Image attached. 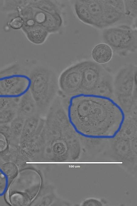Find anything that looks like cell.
Returning a JSON list of instances; mask_svg holds the SVG:
<instances>
[{
    "mask_svg": "<svg viewBox=\"0 0 137 206\" xmlns=\"http://www.w3.org/2000/svg\"><path fill=\"white\" fill-rule=\"evenodd\" d=\"M7 143L4 136L0 133V153L4 151L7 149Z\"/></svg>",
    "mask_w": 137,
    "mask_h": 206,
    "instance_id": "cell-15",
    "label": "cell"
},
{
    "mask_svg": "<svg viewBox=\"0 0 137 206\" xmlns=\"http://www.w3.org/2000/svg\"><path fill=\"white\" fill-rule=\"evenodd\" d=\"M112 83L111 76L104 72L94 93L110 97L113 91Z\"/></svg>",
    "mask_w": 137,
    "mask_h": 206,
    "instance_id": "cell-10",
    "label": "cell"
},
{
    "mask_svg": "<svg viewBox=\"0 0 137 206\" xmlns=\"http://www.w3.org/2000/svg\"><path fill=\"white\" fill-rule=\"evenodd\" d=\"M136 68L129 65L121 69L117 74L114 87L119 101L132 100V94L136 85Z\"/></svg>",
    "mask_w": 137,
    "mask_h": 206,
    "instance_id": "cell-5",
    "label": "cell"
},
{
    "mask_svg": "<svg viewBox=\"0 0 137 206\" xmlns=\"http://www.w3.org/2000/svg\"><path fill=\"white\" fill-rule=\"evenodd\" d=\"M29 76V91L36 103L40 115L43 117L46 115L57 96L58 78L53 71L41 67L33 70Z\"/></svg>",
    "mask_w": 137,
    "mask_h": 206,
    "instance_id": "cell-2",
    "label": "cell"
},
{
    "mask_svg": "<svg viewBox=\"0 0 137 206\" xmlns=\"http://www.w3.org/2000/svg\"><path fill=\"white\" fill-rule=\"evenodd\" d=\"M125 12L129 14L136 16L137 15V0H125L124 1Z\"/></svg>",
    "mask_w": 137,
    "mask_h": 206,
    "instance_id": "cell-13",
    "label": "cell"
},
{
    "mask_svg": "<svg viewBox=\"0 0 137 206\" xmlns=\"http://www.w3.org/2000/svg\"><path fill=\"white\" fill-rule=\"evenodd\" d=\"M9 200L10 204L13 206H26L30 202L29 196L27 194L18 192L9 193Z\"/></svg>",
    "mask_w": 137,
    "mask_h": 206,
    "instance_id": "cell-11",
    "label": "cell"
},
{
    "mask_svg": "<svg viewBox=\"0 0 137 206\" xmlns=\"http://www.w3.org/2000/svg\"><path fill=\"white\" fill-rule=\"evenodd\" d=\"M21 98L20 109L21 113L26 115H31L32 116H40L36 103L29 90Z\"/></svg>",
    "mask_w": 137,
    "mask_h": 206,
    "instance_id": "cell-9",
    "label": "cell"
},
{
    "mask_svg": "<svg viewBox=\"0 0 137 206\" xmlns=\"http://www.w3.org/2000/svg\"><path fill=\"white\" fill-rule=\"evenodd\" d=\"M84 61L66 69L60 74L58 79L59 88L64 94L70 96L80 93Z\"/></svg>",
    "mask_w": 137,
    "mask_h": 206,
    "instance_id": "cell-6",
    "label": "cell"
},
{
    "mask_svg": "<svg viewBox=\"0 0 137 206\" xmlns=\"http://www.w3.org/2000/svg\"><path fill=\"white\" fill-rule=\"evenodd\" d=\"M90 16L91 25L102 28L120 20L125 13L123 0H81Z\"/></svg>",
    "mask_w": 137,
    "mask_h": 206,
    "instance_id": "cell-3",
    "label": "cell"
},
{
    "mask_svg": "<svg viewBox=\"0 0 137 206\" xmlns=\"http://www.w3.org/2000/svg\"><path fill=\"white\" fill-rule=\"evenodd\" d=\"M102 36L105 44L116 51L133 52L137 48V31L128 26L105 29Z\"/></svg>",
    "mask_w": 137,
    "mask_h": 206,
    "instance_id": "cell-4",
    "label": "cell"
},
{
    "mask_svg": "<svg viewBox=\"0 0 137 206\" xmlns=\"http://www.w3.org/2000/svg\"><path fill=\"white\" fill-rule=\"evenodd\" d=\"M83 205L88 206H101V203L99 201L93 199L87 200L83 203Z\"/></svg>",
    "mask_w": 137,
    "mask_h": 206,
    "instance_id": "cell-16",
    "label": "cell"
},
{
    "mask_svg": "<svg viewBox=\"0 0 137 206\" xmlns=\"http://www.w3.org/2000/svg\"><path fill=\"white\" fill-rule=\"evenodd\" d=\"M66 110L68 122L76 133L88 139L114 138L125 119V111L111 97L94 93L70 96Z\"/></svg>",
    "mask_w": 137,
    "mask_h": 206,
    "instance_id": "cell-1",
    "label": "cell"
},
{
    "mask_svg": "<svg viewBox=\"0 0 137 206\" xmlns=\"http://www.w3.org/2000/svg\"><path fill=\"white\" fill-rule=\"evenodd\" d=\"M5 186V179L4 176L0 172V194L4 191Z\"/></svg>",
    "mask_w": 137,
    "mask_h": 206,
    "instance_id": "cell-17",
    "label": "cell"
},
{
    "mask_svg": "<svg viewBox=\"0 0 137 206\" xmlns=\"http://www.w3.org/2000/svg\"><path fill=\"white\" fill-rule=\"evenodd\" d=\"M2 170L8 178L12 179L17 175V168L14 164L8 162L3 164L2 167Z\"/></svg>",
    "mask_w": 137,
    "mask_h": 206,
    "instance_id": "cell-12",
    "label": "cell"
},
{
    "mask_svg": "<svg viewBox=\"0 0 137 206\" xmlns=\"http://www.w3.org/2000/svg\"><path fill=\"white\" fill-rule=\"evenodd\" d=\"M23 24V21L20 17H17L13 19L10 23V26L12 28L18 29L20 28Z\"/></svg>",
    "mask_w": 137,
    "mask_h": 206,
    "instance_id": "cell-14",
    "label": "cell"
},
{
    "mask_svg": "<svg viewBox=\"0 0 137 206\" xmlns=\"http://www.w3.org/2000/svg\"><path fill=\"white\" fill-rule=\"evenodd\" d=\"M104 71L96 63L84 61L80 93H94Z\"/></svg>",
    "mask_w": 137,
    "mask_h": 206,
    "instance_id": "cell-7",
    "label": "cell"
},
{
    "mask_svg": "<svg viewBox=\"0 0 137 206\" xmlns=\"http://www.w3.org/2000/svg\"><path fill=\"white\" fill-rule=\"evenodd\" d=\"M93 59L97 63L103 64L109 62L113 55L112 49L105 43H100L96 45L92 51Z\"/></svg>",
    "mask_w": 137,
    "mask_h": 206,
    "instance_id": "cell-8",
    "label": "cell"
}]
</instances>
